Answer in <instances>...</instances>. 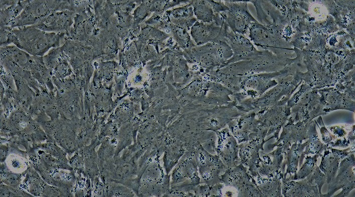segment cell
Wrapping results in <instances>:
<instances>
[{"instance_id":"16","label":"cell","mask_w":355,"mask_h":197,"mask_svg":"<svg viewBox=\"0 0 355 197\" xmlns=\"http://www.w3.org/2000/svg\"><path fill=\"white\" fill-rule=\"evenodd\" d=\"M73 74V69L65 56L51 72L52 76L61 80Z\"/></svg>"},{"instance_id":"6","label":"cell","mask_w":355,"mask_h":197,"mask_svg":"<svg viewBox=\"0 0 355 197\" xmlns=\"http://www.w3.org/2000/svg\"><path fill=\"white\" fill-rule=\"evenodd\" d=\"M215 132L217 137L216 154L226 169L240 164L238 142L230 132L228 127H225Z\"/></svg>"},{"instance_id":"5","label":"cell","mask_w":355,"mask_h":197,"mask_svg":"<svg viewBox=\"0 0 355 197\" xmlns=\"http://www.w3.org/2000/svg\"><path fill=\"white\" fill-rule=\"evenodd\" d=\"M200 183L209 185L221 183V176L226 168L217 154L209 153L201 145L195 148Z\"/></svg>"},{"instance_id":"4","label":"cell","mask_w":355,"mask_h":197,"mask_svg":"<svg viewBox=\"0 0 355 197\" xmlns=\"http://www.w3.org/2000/svg\"><path fill=\"white\" fill-rule=\"evenodd\" d=\"M62 1H27L22 11L11 23L9 28L13 29L33 26L41 19L56 11H61Z\"/></svg>"},{"instance_id":"12","label":"cell","mask_w":355,"mask_h":197,"mask_svg":"<svg viewBox=\"0 0 355 197\" xmlns=\"http://www.w3.org/2000/svg\"><path fill=\"white\" fill-rule=\"evenodd\" d=\"M31 55L16 46L1 47V59H7L25 68Z\"/></svg>"},{"instance_id":"2","label":"cell","mask_w":355,"mask_h":197,"mask_svg":"<svg viewBox=\"0 0 355 197\" xmlns=\"http://www.w3.org/2000/svg\"><path fill=\"white\" fill-rule=\"evenodd\" d=\"M18 38L17 47L33 56L43 57L51 48L61 46L68 39L65 33L47 32L34 26L12 29Z\"/></svg>"},{"instance_id":"14","label":"cell","mask_w":355,"mask_h":197,"mask_svg":"<svg viewBox=\"0 0 355 197\" xmlns=\"http://www.w3.org/2000/svg\"><path fill=\"white\" fill-rule=\"evenodd\" d=\"M27 1H14L10 6L1 8V28L8 27L25 8Z\"/></svg>"},{"instance_id":"10","label":"cell","mask_w":355,"mask_h":197,"mask_svg":"<svg viewBox=\"0 0 355 197\" xmlns=\"http://www.w3.org/2000/svg\"><path fill=\"white\" fill-rule=\"evenodd\" d=\"M225 38L233 55L226 61L224 66L248 59L256 55V52L254 51L251 43L243 35L234 32L228 28Z\"/></svg>"},{"instance_id":"17","label":"cell","mask_w":355,"mask_h":197,"mask_svg":"<svg viewBox=\"0 0 355 197\" xmlns=\"http://www.w3.org/2000/svg\"><path fill=\"white\" fill-rule=\"evenodd\" d=\"M13 43L18 47V38L9 27L1 28V47L7 46Z\"/></svg>"},{"instance_id":"11","label":"cell","mask_w":355,"mask_h":197,"mask_svg":"<svg viewBox=\"0 0 355 197\" xmlns=\"http://www.w3.org/2000/svg\"><path fill=\"white\" fill-rule=\"evenodd\" d=\"M242 164L226 169L221 176V182L225 187L233 188L238 191V196L246 195L248 191V177Z\"/></svg>"},{"instance_id":"1","label":"cell","mask_w":355,"mask_h":197,"mask_svg":"<svg viewBox=\"0 0 355 197\" xmlns=\"http://www.w3.org/2000/svg\"><path fill=\"white\" fill-rule=\"evenodd\" d=\"M187 92L193 105L214 107L226 105L233 101L231 91L204 74L192 79Z\"/></svg>"},{"instance_id":"3","label":"cell","mask_w":355,"mask_h":197,"mask_svg":"<svg viewBox=\"0 0 355 197\" xmlns=\"http://www.w3.org/2000/svg\"><path fill=\"white\" fill-rule=\"evenodd\" d=\"M185 55L202 74H206L223 67L233 53L226 41H219L195 46L186 49Z\"/></svg>"},{"instance_id":"15","label":"cell","mask_w":355,"mask_h":197,"mask_svg":"<svg viewBox=\"0 0 355 197\" xmlns=\"http://www.w3.org/2000/svg\"><path fill=\"white\" fill-rule=\"evenodd\" d=\"M65 57L61 47L53 48L43 59L46 66L51 73L57 64Z\"/></svg>"},{"instance_id":"13","label":"cell","mask_w":355,"mask_h":197,"mask_svg":"<svg viewBox=\"0 0 355 197\" xmlns=\"http://www.w3.org/2000/svg\"><path fill=\"white\" fill-rule=\"evenodd\" d=\"M191 3L194 15L198 21L205 23H213L216 14L213 10L209 1H193Z\"/></svg>"},{"instance_id":"7","label":"cell","mask_w":355,"mask_h":197,"mask_svg":"<svg viewBox=\"0 0 355 197\" xmlns=\"http://www.w3.org/2000/svg\"><path fill=\"white\" fill-rule=\"evenodd\" d=\"M228 9L225 12L224 20L233 32L244 35L251 22H257L250 14L247 2L224 1Z\"/></svg>"},{"instance_id":"8","label":"cell","mask_w":355,"mask_h":197,"mask_svg":"<svg viewBox=\"0 0 355 197\" xmlns=\"http://www.w3.org/2000/svg\"><path fill=\"white\" fill-rule=\"evenodd\" d=\"M226 23L218 26L213 23H205L197 21L191 27L190 34L196 46L210 42L226 41V33L228 28Z\"/></svg>"},{"instance_id":"9","label":"cell","mask_w":355,"mask_h":197,"mask_svg":"<svg viewBox=\"0 0 355 197\" xmlns=\"http://www.w3.org/2000/svg\"><path fill=\"white\" fill-rule=\"evenodd\" d=\"M73 15L69 11L54 12L33 26L47 32L65 33L68 38L74 23Z\"/></svg>"}]
</instances>
